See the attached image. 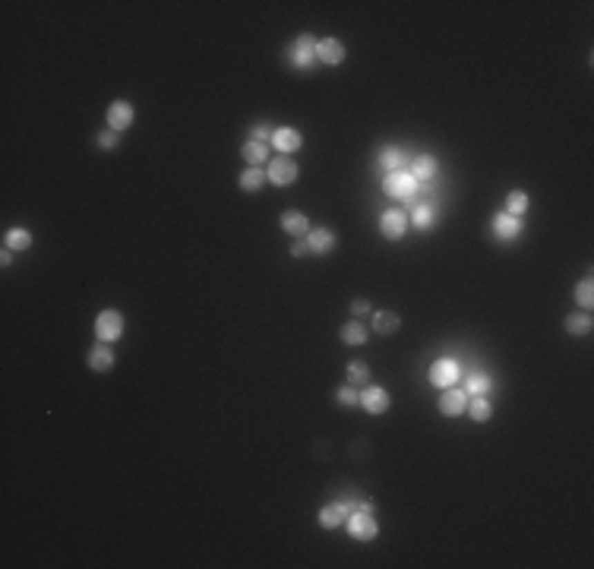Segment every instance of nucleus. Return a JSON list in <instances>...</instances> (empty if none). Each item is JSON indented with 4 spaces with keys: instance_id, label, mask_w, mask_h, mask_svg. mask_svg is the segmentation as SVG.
Listing matches in <instances>:
<instances>
[{
    "instance_id": "1",
    "label": "nucleus",
    "mask_w": 594,
    "mask_h": 569,
    "mask_svg": "<svg viewBox=\"0 0 594 569\" xmlns=\"http://www.w3.org/2000/svg\"><path fill=\"white\" fill-rule=\"evenodd\" d=\"M423 184H417L414 177H411V171L405 168V171H389L386 177H383V190H386V196H392V200H405V202H414L417 193H421Z\"/></svg>"
},
{
    "instance_id": "2",
    "label": "nucleus",
    "mask_w": 594,
    "mask_h": 569,
    "mask_svg": "<svg viewBox=\"0 0 594 569\" xmlns=\"http://www.w3.org/2000/svg\"><path fill=\"white\" fill-rule=\"evenodd\" d=\"M288 64L297 70H304V73H310L313 67H320V60H316V38L307 35V32L297 35L288 48Z\"/></svg>"
},
{
    "instance_id": "3",
    "label": "nucleus",
    "mask_w": 594,
    "mask_h": 569,
    "mask_svg": "<svg viewBox=\"0 0 594 569\" xmlns=\"http://www.w3.org/2000/svg\"><path fill=\"white\" fill-rule=\"evenodd\" d=\"M124 329H126V322H124V314L120 310H102V314L95 316V336L102 338V342H117L120 336H124Z\"/></svg>"
},
{
    "instance_id": "4",
    "label": "nucleus",
    "mask_w": 594,
    "mask_h": 569,
    "mask_svg": "<svg viewBox=\"0 0 594 569\" xmlns=\"http://www.w3.org/2000/svg\"><path fill=\"white\" fill-rule=\"evenodd\" d=\"M348 532L354 541H373L379 534V525H376V516L373 510H354L348 516Z\"/></svg>"
},
{
    "instance_id": "5",
    "label": "nucleus",
    "mask_w": 594,
    "mask_h": 569,
    "mask_svg": "<svg viewBox=\"0 0 594 569\" xmlns=\"http://www.w3.org/2000/svg\"><path fill=\"white\" fill-rule=\"evenodd\" d=\"M297 174H300V168L291 162V158H272L266 168V177L272 187H291L297 180Z\"/></svg>"
},
{
    "instance_id": "6",
    "label": "nucleus",
    "mask_w": 594,
    "mask_h": 569,
    "mask_svg": "<svg viewBox=\"0 0 594 569\" xmlns=\"http://www.w3.org/2000/svg\"><path fill=\"white\" fill-rule=\"evenodd\" d=\"M459 360L455 358H437L430 367V383L433 386H439V389H449V386H455L459 383Z\"/></svg>"
},
{
    "instance_id": "7",
    "label": "nucleus",
    "mask_w": 594,
    "mask_h": 569,
    "mask_svg": "<svg viewBox=\"0 0 594 569\" xmlns=\"http://www.w3.org/2000/svg\"><path fill=\"white\" fill-rule=\"evenodd\" d=\"M405 228H408V215L401 209H386L379 215V231L386 240H401L405 238Z\"/></svg>"
},
{
    "instance_id": "8",
    "label": "nucleus",
    "mask_w": 594,
    "mask_h": 569,
    "mask_svg": "<svg viewBox=\"0 0 594 569\" xmlns=\"http://www.w3.org/2000/svg\"><path fill=\"white\" fill-rule=\"evenodd\" d=\"M465 408H468V392L455 389V386L443 389V396H439V412H443L446 418H459V414H465Z\"/></svg>"
},
{
    "instance_id": "9",
    "label": "nucleus",
    "mask_w": 594,
    "mask_h": 569,
    "mask_svg": "<svg viewBox=\"0 0 594 569\" xmlns=\"http://www.w3.org/2000/svg\"><path fill=\"white\" fill-rule=\"evenodd\" d=\"M86 364H89V370H95V374H108V370L114 367V348L108 342L92 345L89 354H86Z\"/></svg>"
},
{
    "instance_id": "10",
    "label": "nucleus",
    "mask_w": 594,
    "mask_h": 569,
    "mask_svg": "<svg viewBox=\"0 0 594 569\" xmlns=\"http://www.w3.org/2000/svg\"><path fill=\"white\" fill-rule=\"evenodd\" d=\"M316 60L326 67H338L345 60V45L338 38H323V41H316Z\"/></svg>"
},
{
    "instance_id": "11",
    "label": "nucleus",
    "mask_w": 594,
    "mask_h": 569,
    "mask_svg": "<svg viewBox=\"0 0 594 569\" xmlns=\"http://www.w3.org/2000/svg\"><path fill=\"white\" fill-rule=\"evenodd\" d=\"M490 228H493V234H497L499 240H515L521 234V218L509 215V212H497L493 222H490Z\"/></svg>"
},
{
    "instance_id": "12",
    "label": "nucleus",
    "mask_w": 594,
    "mask_h": 569,
    "mask_svg": "<svg viewBox=\"0 0 594 569\" xmlns=\"http://www.w3.org/2000/svg\"><path fill=\"white\" fill-rule=\"evenodd\" d=\"M108 124H111V130L124 133V130L133 124V105H130V102H124V98L111 102V108H108Z\"/></svg>"
},
{
    "instance_id": "13",
    "label": "nucleus",
    "mask_w": 594,
    "mask_h": 569,
    "mask_svg": "<svg viewBox=\"0 0 594 569\" xmlns=\"http://www.w3.org/2000/svg\"><path fill=\"white\" fill-rule=\"evenodd\" d=\"M272 146L282 155H291V152H297L300 146H304V136L297 133L294 127H275V136H272Z\"/></svg>"
},
{
    "instance_id": "14",
    "label": "nucleus",
    "mask_w": 594,
    "mask_h": 569,
    "mask_svg": "<svg viewBox=\"0 0 594 569\" xmlns=\"http://www.w3.org/2000/svg\"><path fill=\"white\" fill-rule=\"evenodd\" d=\"M361 405H364V412H370V414H383L389 408V392L383 389V386H364Z\"/></svg>"
},
{
    "instance_id": "15",
    "label": "nucleus",
    "mask_w": 594,
    "mask_h": 569,
    "mask_svg": "<svg viewBox=\"0 0 594 569\" xmlns=\"http://www.w3.org/2000/svg\"><path fill=\"white\" fill-rule=\"evenodd\" d=\"M411 177L417 180V184H430L433 177H437V171H439V165H437V158L433 155H414L411 158Z\"/></svg>"
},
{
    "instance_id": "16",
    "label": "nucleus",
    "mask_w": 594,
    "mask_h": 569,
    "mask_svg": "<svg viewBox=\"0 0 594 569\" xmlns=\"http://www.w3.org/2000/svg\"><path fill=\"white\" fill-rule=\"evenodd\" d=\"M348 516H351V510L345 506L342 500H335V503H329V506H323L320 510V525L323 528H338V525H345L348 522Z\"/></svg>"
},
{
    "instance_id": "17",
    "label": "nucleus",
    "mask_w": 594,
    "mask_h": 569,
    "mask_svg": "<svg viewBox=\"0 0 594 569\" xmlns=\"http://www.w3.org/2000/svg\"><path fill=\"white\" fill-rule=\"evenodd\" d=\"M307 244H310V253H332L335 231L332 228H310V231H307Z\"/></svg>"
},
{
    "instance_id": "18",
    "label": "nucleus",
    "mask_w": 594,
    "mask_h": 569,
    "mask_svg": "<svg viewBox=\"0 0 594 569\" xmlns=\"http://www.w3.org/2000/svg\"><path fill=\"white\" fill-rule=\"evenodd\" d=\"M437 206L433 202H414V209H411V222H414L421 231H430L433 225H437Z\"/></svg>"
},
{
    "instance_id": "19",
    "label": "nucleus",
    "mask_w": 594,
    "mask_h": 569,
    "mask_svg": "<svg viewBox=\"0 0 594 569\" xmlns=\"http://www.w3.org/2000/svg\"><path fill=\"white\" fill-rule=\"evenodd\" d=\"M282 231L291 234V238H307L310 222H307V215H300V212H285L282 215Z\"/></svg>"
},
{
    "instance_id": "20",
    "label": "nucleus",
    "mask_w": 594,
    "mask_h": 569,
    "mask_svg": "<svg viewBox=\"0 0 594 569\" xmlns=\"http://www.w3.org/2000/svg\"><path fill=\"white\" fill-rule=\"evenodd\" d=\"M379 168L383 171H405V152L399 149V146H386V149L379 152Z\"/></svg>"
},
{
    "instance_id": "21",
    "label": "nucleus",
    "mask_w": 594,
    "mask_h": 569,
    "mask_svg": "<svg viewBox=\"0 0 594 569\" xmlns=\"http://www.w3.org/2000/svg\"><path fill=\"white\" fill-rule=\"evenodd\" d=\"M266 171L262 168H247L244 174L238 177V187L244 190V193H256V190H262V184H266Z\"/></svg>"
},
{
    "instance_id": "22",
    "label": "nucleus",
    "mask_w": 594,
    "mask_h": 569,
    "mask_svg": "<svg viewBox=\"0 0 594 569\" xmlns=\"http://www.w3.org/2000/svg\"><path fill=\"white\" fill-rule=\"evenodd\" d=\"M338 336H342L345 345H367V338H370V329H367L364 322H345L342 329H338Z\"/></svg>"
},
{
    "instance_id": "23",
    "label": "nucleus",
    "mask_w": 594,
    "mask_h": 569,
    "mask_svg": "<svg viewBox=\"0 0 594 569\" xmlns=\"http://www.w3.org/2000/svg\"><path fill=\"white\" fill-rule=\"evenodd\" d=\"M240 155L247 158V165L250 168H260L262 162L269 158V146H262V142H253V139H247L244 146H240Z\"/></svg>"
},
{
    "instance_id": "24",
    "label": "nucleus",
    "mask_w": 594,
    "mask_h": 569,
    "mask_svg": "<svg viewBox=\"0 0 594 569\" xmlns=\"http://www.w3.org/2000/svg\"><path fill=\"white\" fill-rule=\"evenodd\" d=\"M401 326V320L395 314H389V310H373V332L376 336H389V332H395Z\"/></svg>"
},
{
    "instance_id": "25",
    "label": "nucleus",
    "mask_w": 594,
    "mask_h": 569,
    "mask_svg": "<svg viewBox=\"0 0 594 569\" xmlns=\"http://www.w3.org/2000/svg\"><path fill=\"white\" fill-rule=\"evenodd\" d=\"M3 247L7 250H29L32 247V234H29V228H10L7 234H3Z\"/></svg>"
},
{
    "instance_id": "26",
    "label": "nucleus",
    "mask_w": 594,
    "mask_h": 569,
    "mask_svg": "<svg viewBox=\"0 0 594 569\" xmlns=\"http://www.w3.org/2000/svg\"><path fill=\"white\" fill-rule=\"evenodd\" d=\"M591 316L588 314H569L566 316V332L569 336H591Z\"/></svg>"
},
{
    "instance_id": "27",
    "label": "nucleus",
    "mask_w": 594,
    "mask_h": 569,
    "mask_svg": "<svg viewBox=\"0 0 594 569\" xmlns=\"http://www.w3.org/2000/svg\"><path fill=\"white\" fill-rule=\"evenodd\" d=\"M528 206H531V200H528L525 190H512V193L506 196V212H509V215H515V218L525 215Z\"/></svg>"
},
{
    "instance_id": "28",
    "label": "nucleus",
    "mask_w": 594,
    "mask_h": 569,
    "mask_svg": "<svg viewBox=\"0 0 594 569\" xmlns=\"http://www.w3.org/2000/svg\"><path fill=\"white\" fill-rule=\"evenodd\" d=\"M345 374H348L351 386H370V367H367L364 360H351Z\"/></svg>"
},
{
    "instance_id": "29",
    "label": "nucleus",
    "mask_w": 594,
    "mask_h": 569,
    "mask_svg": "<svg viewBox=\"0 0 594 569\" xmlns=\"http://www.w3.org/2000/svg\"><path fill=\"white\" fill-rule=\"evenodd\" d=\"M493 389V380H490V374H471L468 376V396H487V392Z\"/></svg>"
},
{
    "instance_id": "30",
    "label": "nucleus",
    "mask_w": 594,
    "mask_h": 569,
    "mask_svg": "<svg viewBox=\"0 0 594 569\" xmlns=\"http://www.w3.org/2000/svg\"><path fill=\"white\" fill-rule=\"evenodd\" d=\"M465 412H468L477 424H483V421H490L493 408H490V402H487L483 396H475V402H468V408H465Z\"/></svg>"
},
{
    "instance_id": "31",
    "label": "nucleus",
    "mask_w": 594,
    "mask_h": 569,
    "mask_svg": "<svg viewBox=\"0 0 594 569\" xmlns=\"http://www.w3.org/2000/svg\"><path fill=\"white\" fill-rule=\"evenodd\" d=\"M575 300H579V307L591 310V304H594V282H591V276H585L579 284H575Z\"/></svg>"
},
{
    "instance_id": "32",
    "label": "nucleus",
    "mask_w": 594,
    "mask_h": 569,
    "mask_svg": "<svg viewBox=\"0 0 594 569\" xmlns=\"http://www.w3.org/2000/svg\"><path fill=\"white\" fill-rule=\"evenodd\" d=\"M335 402L345 405V408H351V405H361V392H357L351 383H345V386H338V392H335Z\"/></svg>"
},
{
    "instance_id": "33",
    "label": "nucleus",
    "mask_w": 594,
    "mask_h": 569,
    "mask_svg": "<svg viewBox=\"0 0 594 569\" xmlns=\"http://www.w3.org/2000/svg\"><path fill=\"white\" fill-rule=\"evenodd\" d=\"M250 133H253V136H250L253 142H262V146H269V142H272V136H275V130L269 127V124H256Z\"/></svg>"
},
{
    "instance_id": "34",
    "label": "nucleus",
    "mask_w": 594,
    "mask_h": 569,
    "mask_svg": "<svg viewBox=\"0 0 594 569\" xmlns=\"http://www.w3.org/2000/svg\"><path fill=\"white\" fill-rule=\"evenodd\" d=\"M95 142L102 146V149H114V146H120V133L117 130H104V133L95 136Z\"/></svg>"
},
{
    "instance_id": "35",
    "label": "nucleus",
    "mask_w": 594,
    "mask_h": 569,
    "mask_svg": "<svg viewBox=\"0 0 594 569\" xmlns=\"http://www.w3.org/2000/svg\"><path fill=\"white\" fill-rule=\"evenodd\" d=\"M310 253V244H307V238H294L291 240V256H297V260H300V256H307Z\"/></svg>"
},
{
    "instance_id": "36",
    "label": "nucleus",
    "mask_w": 594,
    "mask_h": 569,
    "mask_svg": "<svg viewBox=\"0 0 594 569\" xmlns=\"http://www.w3.org/2000/svg\"><path fill=\"white\" fill-rule=\"evenodd\" d=\"M351 314H354V316H367V314H373L370 300H364V298H354V300H351Z\"/></svg>"
},
{
    "instance_id": "37",
    "label": "nucleus",
    "mask_w": 594,
    "mask_h": 569,
    "mask_svg": "<svg viewBox=\"0 0 594 569\" xmlns=\"http://www.w3.org/2000/svg\"><path fill=\"white\" fill-rule=\"evenodd\" d=\"M0 262H3V266H10V262H13V250L3 247V253H0Z\"/></svg>"
}]
</instances>
